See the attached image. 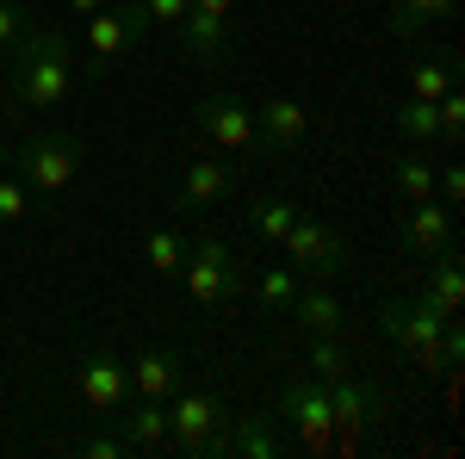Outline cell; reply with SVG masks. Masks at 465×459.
Listing matches in <instances>:
<instances>
[{
    "instance_id": "5bb4252c",
    "label": "cell",
    "mask_w": 465,
    "mask_h": 459,
    "mask_svg": "<svg viewBox=\"0 0 465 459\" xmlns=\"http://www.w3.org/2000/svg\"><path fill=\"white\" fill-rule=\"evenodd\" d=\"M193 118H199V131H205L217 149H230V155L261 143V131H254V112L242 106V100H223V94H217V100H199V112H193Z\"/></svg>"
},
{
    "instance_id": "ac0fdd59",
    "label": "cell",
    "mask_w": 465,
    "mask_h": 459,
    "mask_svg": "<svg viewBox=\"0 0 465 459\" xmlns=\"http://www.w3.org/2000/svg\"><path fill=\"white\" fill-rule=\"evenodd\" d=\"M124 373H131V397H174L180 391V354L174 348H143L137 360H124Z\"/></svg>"
},
{
    "instance_id": "e0dca14e",
    "label": "cell",
    "mask_w": 465,
    "mask_h": 459,
    "mask_svg": "<svg viewBox=\"0 0 465 459\" xmlns=\"http://www.w3.org/2000/svg\"><path fill=\"white\" fill-rule=\"evenodd\" d=\"M124 404H131V397H124ZM112 423H118V434H124L131 454H155V447H168V404H162V397H137L131 416L118 410Z\"/></svg>"
},
{
    "instance_id": "8992f818",
    "label": "cell",
    "mask_w": 465,
    "mask_h": 459,
    "mask_svg": "<svg viewBox=\"0 0 465 459\" xmlns=\"http://www.w3.org/2000/svg\"><path fill=\"white\" fill-rule=\"evenodd\" d=\"M280 243H286V267H292V274L335 280V274L348 267V243H341V230H329L322 217H304V212H298Z\"/></svg>"
},
{
    "instance_id": "4fadbf2b",
    "label": "cell",
    "mask_w": 465,
    "mask_h": 459,
    "mask_svg": "<svg viewBox=\"0 0 465 459\" xmlns=\"http://www.w3.org/2000/svg\"><path fill=\"white\" fill-rule=\"evenodd\" d=\"M453 217H460V212H447L440 199H410V212L397 217V236H403L410 254L429 261V254H440V248H453V230H460Z\"/></svg>"
},
{
    "instance_id": "9a60e30c",
    "label": "cell",
    "mask_w": 465,
    "mask_h": 459,
    "mask_svg": "<svg viewBox=\"0 0 465 459\" xmlns=\"http://www.w3.org/2000/svg\"><path fill=\"white\" fill-rule=\"evenodd\" d=\"M180 37L199 63H217L223 56V37H230V0H193L186 19H180Z\"/></svg>"
},
{
    "instance_id": "4dcf8cb0",
    "label": "cell",
    "mask_w": 465,
    "mask_h": 459,
    "mask_svg": "<svg viewBox=\"0 0 465 459\" xmlns=\"http://www.w3.org/2000/svg\"><path fill=\"white\" fill-rule=\"evenodd\" d=\"M434 193H440V205H447V212H460V199H465V175H460V168H434Z\"/></svg>"
},
{
    "instance_id": "cb8c5ba5",
    "label": "cell",
    "mask_w": 465,
    "mask_h": 459,
    "mask_svg": "<svg viewBox=\"0 0 465 459\" xmlns=\"http://www.w3.org/2000/svg\"><path fill=\"white\" fill-rule=\"evenodd\" d=\"M391 131L410 143H434L440 137V112H434V100H403V106H391Z\"/></svg>"
},
{
    "instance_id": "d6a6232c",
    "label": "cell",
    "mask_w": 465,
    "mask_h": 459,
    "mask_svg": "<svg viewBox=\"0 0 465 459\" xmlns=\"http://www.w3.org/2000/svg\"><path fill=\"white\" fill-rule=\"evenodd\" d=\"M186 6H193V0H143L149 25H180V19H186Z\"/></svg>"
},
{
    "instance_id": "30bf717a",
    "label": "cell",
    "mask_w": 465,
    "mask_h": 459,
    "mask_svg": "<svg viewBox=\"0 0 465 459\" xmlns=\"http://www.w3.org/2000/svg\"><path fill=\"white\" fill-rule=\"evenodd\" d=\"M74 391H81V404L100 423H112L124 410V397H131V373H124V360L112 348H94V354H81V366H74Z\"/></svg>"
},
{
    "instance_id": "7a4b0ae2",
    "label": "cell",
    "mask_w": 465,
    "mask_h": 459,
    "mask_svg": "<svg viewBox=\"0 0 465 459\" xmlns=\"http://www.w3.org/2000/svg\"><path fill=\"white\" fill-rule=\"evenodd\" d=\"M379 335L397 342V348L410 354V366H422V373H440L447 360H440V335H447V317L429 311L422 298H391V304H379Z\"/></svg>"
},
{
    "instance_id": "1f68e13d",
    "label": "cell",
    "mask_w": 465,
    "mask_h": 459,
    "mask_svg": "<svg viewBox=\"0 0 465 459\" xmlns=\"http://www.w3.org/2000/svg\"><path fill=\"white\" fill-rule=\"evenodd\" d=\"M81 454H87V459H124L131 447H124V434H87Z\"/></svg>"
},
{
    "instance_id": "2e32d148",
    "label": "cell",
    "mask_w": 465,
    "mask_h": 459,
    "mask_svg": "<svg viewBox=\"0 0 465 459\" xmlns=\"http://www.w3.org/2000/svg\"><path fill=\"white\" fill-rule=\"evenodd\" d=\"M416 298H422L429 311H440V317H460V304H465V261L453 254V248L429 254V280H422Z\"/></svg>"
},
{
    "instance_id": "d4e9b609",
    "label": "cell",
    "mask_w": 465,
    "mask_h": 459,
    "mask_svg": "<svg viewBox=\"0 0 465 459\" xmlns=\"http://www.w3.org/2000/svg\"><path fill=\"white\" fill-rule=\"evenodd\" d=\"M292 217H298V205H292L286 193H280V199H254L249 205V230L261 236V243H280V236L292 230Z\"/></svg>"
},
{
    "instance_id": "ffe728a7",
    "label": "cell",
    "mask_w": 465,
    "mask_h": 459,
    "mask_svg": "<svg viewBox=\"0 0 465 459\" xmlns=\"http://www.w3.org/2000/svg\"><path fill=\"white\" fill-rule=\"evenodd\" d=\"M292 317L304 323V335H335L341 329V298L329 292V280H311V285H298Z\"/></svg>"
},
{
    "instance_id": "52a82bcc",
    "label": "cell",
    "mask_w": 465,
    "mask_h": 459,
    "mask_svg": "<svg viewBox=\"0 0 465 459\" xmlns=\"http://www.w3.org/2000/svg\"><path fill=\"white\" fill-rule=\"evenodd\" d=\"M280 459L286 454V434H280V416H223V423L199 441V459Z\"/></svg>"
},
{
    "instance_id": "f546056e",
    "label": "cell",
    "mask_w": 465,
    "mask_h": 459,
    "mask_svg": "<svg viewBox=\"0 0 465 459\" xmlns=\"http://www.w3.org/2000/svg\"><path fill=\"white\" fill-rule=\"evenodd\" d=\"M341 373H348V348H341L335 335H311V379L329 385V379H341Z\"/></svg>"
},
{
    "instance_id": "3957f363",
    "label": "cell",
    "mask_w": 465,
    "mask_h": 459,
    "mask_svg": "<svg viewBox=\"0 0 465 459\" xmlns=\"http://www.w3.org/2000/svg\"><path fill=\"white\" fill-rule=\"evenodd\" d=\"M149 32V13L143 0H106L100 13H87V25H81V44H87V75L100 81V75Z\"/></svg>"
},
{
    "instance_id": "7c38bea8",
    "label": "cell",
    "mask_w": 465,
    "mask_h": 459,
    "mask_svg": "<svg viewBox=\"0 0 465 459\" xmlns=\"http://www.w3.org/2000/svg\"><path fill=\"white\" fill-rule=\"evenodd\" d=\"M230 186H236V168H230L223 155H199V162H186V168H180L174 212L180 217L212 212V205H223V199H230Z\"/></svg>"
},
{
    "instance_id": "d6986e66",
    "label": "cell",
    "mask_w": 465,
    "mask_h": 459,
    "mask_svg": "<svg viewBox=\"0 0 465 459\" xmlns=\"http://www.w3.org/2000/svg\"><path fill=\"white\" fill-rule=\"evenodd\" d=\"M254 131L273 143V149H292V143H304V131H311V112H304V100H292V94H273L267 106L254 112Z\"/></svg>"
},
{
    "instance_id": "ba28073f",
    "label": "cell",
    "mask_w": 465,
    "mask_h": 459,
    "mask_svg": "<svg viewBox=\"0 0 465 459\" xmlns=\"http://www.w3.org/2000/svg\"><path fill=\"white\" fill-rule=\"evenodd\" d=\"M329 397V416H335V447H360V434L372 423H385V391L354 379V373H341V379H329L322 385Z\"/></svg>"
},
{
    "instance_id": "836d02e7",
    "label": "cell",
    "mask_w": 465,
    "mask_h": 459,
    "mask_svg": "<svg viewBox=\"0 0 465 459\" xmlns=\"http://www.w3.org/2000/svg\"><path fill=\"white\" fill-rule=\"evenodd\" d=\"M100 6H106V0H69V13H74V19H87V13H100Z\"/></svg>"
},
{
    "instance_id": "44dd1931",
    "label": "cell",
    "mask_w": 465,
    "mask_h": 459,
    "mask_svg": "<svg viewBox=\"0 0 465 459\" xmlns=\"http://www.w3.org/2000/svg\"><path fill=\"white\" fill-rule=\"evenodd\" d=\"M186 254H193V243L180 236V224H155V230L143 236V267L155 274V280H180Z\"/></svg>"
},
{
    "instance_id": "f1b7e54d",
    "label": "cell",
    "mask_w": 465,
    "mask_h": 459,
    "mask_svg": "<svg viewBox=\"0 0 465 459\" xmlns=\"http://www.w3.org/2000/svg\"><path fill=\"white\" fill-rule=\"evenodd\" d=\"M254 298H261L267 311H292V298H298V274H292V267H267L261 285H254Z\"/></svg>"
},
{
    "instance_id": "8fae6325",
    "label": "cell",
    "mask_w": 465,
    "mask_h": 459,
    "mask_svg": "<svg viewBox=\"0 0 465 459\" xmlns=\"http://www.w3.org/2000/svg\"><path fill=\"white\" fill-rule=\"evenodd\" d=\"M230 410H223V397L212 385H193V391H174V404H168V447L199 459V441L223 423Z\"/></svg>"
},
{
    "instance_id": "83f0119b",
    "label": "cell",
    "mask_w": 465,
    "mask_h": 459,
    "mask_svg": "<svg viewBox=\"0 0 465 459\" xmlns=\"http://www.w3.org/2000/svg\"><path fill=\"white\" fill-rule=\"evenodd\" d=\"M32 25H37V19H32V6H25V0H0V63L19 50V37L32 32Z\"/></svg>"
},
{
    "instance_id": "4316f807",
    "label": "cell",
    "mask_w": 465,
    "mask_h": 459,
    "mask_svg": "<svg viewBox=\"0 0 465 459\" xmlns=\"http://www.w3.org/2000/svg\"><path fill=\"white\" fill-rule=\"evenodd\" d=\"M25 217H32V186L13 175V168H0V230L25 224Z\"/></svg>"
},
{
    "instance_id": "484cf974",
    "label": "cell",
    "mask_w": 465,
    "mask_h": 459,
    "mask_svg": "<svg viewBox=\"0 0 465 459\" xmlns=\"http://www.w3.org/2000/svg\"><path fill=\"white\" fill-rule=\"evenodd\" d=\"M460 87V75H453V63L447 56H422L416 69H410V100H440V94H453Z\"/></svg>"
},
{
    "instance_id": "5b68a950",
    "label": "cell",
    "mask_w": 465,
    "mask_h": 459,
    "mask_svg": "<svg viewBox=\"0 0 465 459\" xmlns=\"http://www.w3.org/2000/svg\"><path fill=\"white\" fill-rule=\"evenodd\" d=\"M13 175L25 180L32 193H63V186L81 175V137H74V131H37V137L19 149Z\"/></svg>"
},
{
    "instance_id": "7402d4cb",
    "label": "cell",
    "mask_w": 465,
    "mask_h": 459,
    "mask_svg": "<svg viewBox=\"0 0 465 459\" xmlns=\"http://www.w3.org/2000/svg\"><path fill=\"white\" fill-rule=\"evenodd\" d=\"M453 6L460 0H391V32L416 37V32H429V25H440V19H453Z\"/></svg>"
},
{
    "instance_id": "6da1fadb",
    "label": "cell",
    "mask_w": 465,
    "mask_h": 459,
    "mask_svg": "<svg viewBox=\"0 0 465 459\" xmlns=\"http://www.w3.org/2000/svg\"><path fill=\"white\" fill-rule=\"evenodd\" d=\"M74 94V50L63 32H32L19 37V50L6 56V100L25 112H63Z\"/></svg>"
},
{
    "instance_id": "277c9868",
    "label": "cell",
    "mask_w": 465,
    "mask_h": 459,
    "mask_svg": "<svg viewBox=\"0 0 465 459\" xmlns=\"http://www.w3.org/2000/svg\"><path fill=\"white\" fill-rule=\"evenodd\" d=\"M180 285H186V298L199 304V311H223L236 292H242V274H236V254L223 236H199L193 254H186V267H180Z\"/></svg>"
},
{
    "instance_id": "9c48e42d",
    "label": "cell",
    "mask_w": 465,
    "mask_h": 459,
    "mask_svg": "<svg viewBox=\"0 0 465 459\" xmlns=\"http://www.w3.org/2000/svg\"><path fill=\"white\" fill-rule=\"evenodd\" d=\"M280 416L298 428V441H304L311 454H329V447H335V416H329L322 379H311V373L286 379V391H280Z\"/></svg>"
},
{
    "instance_id": "603a6c76",
    "label": "cell",
    "mask_w": 465,
    "mask_h": 459,
    "mask_svg": "<svg viewBox=\"0 0 465 459\" xmlns=\"http://www.w3.org/2000/svg\"><path fill=\"white\" fill-rule=\"evenodd\" d=\"M391 186L403 193V199H434V162L429 149H403L391 162Z\"/></svg>"
}]
</instances>
